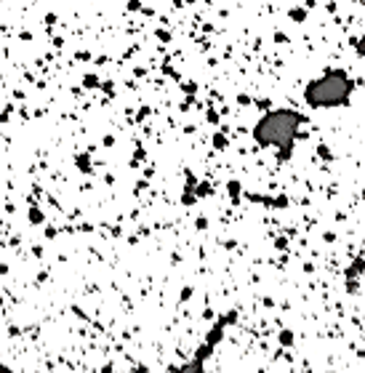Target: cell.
<instances>
[{
  "label": "cell",
  "mask_w": 365,
  "mask_h": 373,
  "mask_svg": "<svg viewBox=\"0 0 365 373\" xmlns=\"http://www.w3.org/2000/svg\"><path fill=\"white\" fill-rule=\"evenodd\" d=\"M181 373H200V365H198V362H195V365H187Z\"/></svg>",
  "instance_id": "1"
}]
</instances>
